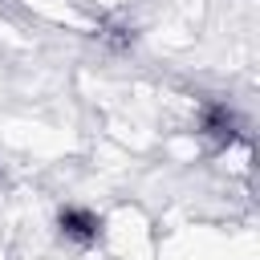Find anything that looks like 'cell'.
<instances>
[{
  "instance_id": "obj_2",
  "label": "cell",
  "mask_w": 260,
  "mask_h": 260,
  "mask_svg": "<svg viewBox=\"0 0 260 260\" xmlns=\"http://www.w3.org/2000/svg\"><path fill=\"white\" fill-rule=\"evenodd\" d=\"M199 130H203L211 142L228 146V142H236V134H240V118H236V110H232L228 102H207V106L199 110Z\"/></svg>"
},
{
  "instance_id": "obj_1",
  "label": "cell",
  "mask_w": 260,
  "mask_h": 260,
  "mask_svg": "<svg viewBox=\"0 0 260 260\" xmlns=\"http://www.w3.org/2000/svg\"><path fill=\"white\" fill-rule=\"evenodd\" d=\"M57 232H61L69 244L89 248V244H98V240H102L106 219H102L93 207H85V203H65V207H57Z\"/></svg>"
}]
</instances>
